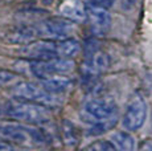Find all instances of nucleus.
Here are the masks:
<instances>
[{"instance_id": "9b49d317", "label": "nucleus", "mask_w": 152, "mask_h": 151, "mask_svg": "<svg viewBox=\"0 0 152 151\" xmlns=\"http://www.w3.org/2000/svg\"><path fill=\"white\" fill-rule=\"evenodd\" d=\"M40 81H41L42 88L45 90L53 93V94H58V93H64V92L69 90L73 85L72 80L65 77L64 74H56V76L44 78V80H40Z\"/></svg>"}, {"instance_id": "4468645a", "label": "nucleus", "mask_w": 152, "mask_h": 151, "mask_svg": "<svg viewBox=\"0 0 152 151\" xmlns=\"http://www.w3.org/2000/svg\"><path fill=\"white\" fill-rule=\"evenodd\" d=\"M111 142L118 150L131 151L135 149V138L130 134V131H115L111 135Z\"/></svg>"}, {"instance_id": "f8f14e48", "label": "nucleus", "mask_w": 152, "mask_h": 151, "mask_svg": "<svg viewBox=\"0 0 152 151\" xmlns=\"http://www.w3.org/2000/svg\"><path fill=\"white\" fill-rule=\"evenodd\" d=\"M60 13L65 19H69L72 21H83L87 19L86 8H83L75 0H68L60 7Z\"/></svg>"}, {"instance_id": "aec40b11", "label": "nucleus", "mask_w": 152, "mask_h": 151, "mask_svg": "<svg viewBox=\"0 0 152 151\" xmlns=\"http://www.w3.org/2000/svg\"><path fill=\"white\" fill-rule=\"evenodd\" d=\"M13 147L11 146L10 143H5V142H1L0 141V150H12Z\"/></svg>"}, {"instance_id": "ddd939ff", "label": "nucleus", "mask_w": 152, "mask_h": 151, "mask_svg": "<svg viewBox=\"0 0 152 151\" xmlns=\"http://www.w3.org/2000/svg\"><path fill=\"white\" fill-rule=\"evenodd\" d=\"M39 36V32H37L36 27H32V25H25V27L17 28L16 31H13L12 33L8 37V41L13 43V44H29L32 43L36 37Z\"/></svg>"}, {"instance_id": "20e7f679", "label": "nucleus", "mask_w": 152, "mask_h": 151, "mask_svg": "<svg viewBox=\"0 0 152 151\" xmlns=\"http://www.w3.org/2000/svg\"><path fill=\"white\" fill-rule=\"evenodd\" d=\"M13 95L17 100L40 103L45 107H53L60 103V100L56 97V94L45 90L42 86L28 81L17 82L13 88Z\"/></svg>"}, {"instance_id": "f257e3e1", "label": "nucleus", "mask_w": 152, "mask_h": 151, "mask_svg": "<svg viewBox=\"0 0 152 151\" xmlns=\"http://www.w3.org/2000/svg\"><path fill=\"white\" fill-rule=\"evenodd\" d=\"M81 115L89 125V134L99 135L115 126L118 105L110 97H94L83 103Z\"/></svg>"}, {"instance_id": "f03ea898", "label": "nucleus", "mask_w": 152, "mask_h": 151, "mask_svg": "<svg viewBox=\"0 0 152 151\" xmlns=\"http://www.w3.org/2000/svg\"><path fill=\"white\" fill-rule=\"evenodd\" d=\"M7 117L39 126L48 125L52 119L45 106L23 100L7 101Z\"/></svg>"}, {"instance_id": "6e6552de", "label": "nucleus", "mask_w": 152, "mask_h": 151, "mask_svg": "<svg viewBox=\"0 0 152 151\" xmlns=\"http://www.w3.org/2000/svg\"><path fill=\"white\" fill-rule=\"evenodd\" d=\"M21 54L33 60H49L60 57L58 52V40H42L37 43H29L21 49Z\"/></svg>"}, {"instance_id": "9d476101", "label": "nucleus", "mask_w": 152, "mask_h": 151, "mask_svg": "<svg viewBox=\"0 0 152 151\" xmlns=\"http://www.w3.org/2000/svg\"><path fill=\"white\" fill-rule=\"evenodd\" d=\"M110 66V59L104 52H101L97 46L86 45V59H85V72L89 76L99 74Z\"/></svg>"}, {"instance_id": "423d86ee", "label": "nucleus", "mask_w": 152, "mask_h": 151, "mask_svg": "<svg viewBox=\"0 0 152 151\" xmlns=\"http://www.w3.org/2000/svg\"><path fill=\"white\" fill-rule=\"evenodd\" d=\"M147 118V103L142 94L135 93L126 106L122 125L128 131H136L144 125Z\"/></svg>"}, {"instance_id": "2eb2a0df", "label": "nucleus", "mask_w": 152, "mask_h": 151, "mask_svg": "<svg viewBox=\"0 0 152 151\" xmlns=\"http://www.w3.org/2000/svg\"><path fill=\"white\" fill-rule=\"evenodd\" d=\"M80 49V43L72 37L65 40H58V52H60V57L62 59H72L77 56Z\"/></svg>"}, {"instance_id": "39448f33", "label": "nucleus", "mask_w": 152, "mask_h": 151, "mask_svg": "<svg viewBox=\"0 0 152 151\" xmlns=\"http://www.w3.org/2000/svg\"><path fill=\"white\" fill-rule=\"evenodd\" d=\"M29 70L40 80L56 74H66L74 69V62L70 59L56 57L49 60H32L28 62Z\"/></svg>"}, {"instance_id": "1a4fd4ad", "label": "nucleus", "mask_w": 152, "mask_h": 151, "mask_svg": "<svg viewBox=\"0 0 152 151\" xmlns=\"http://www.w3.org/2000/svg\"><path fill=\"white\" fill-rule=\"evenodd\" d=\"M87 21L90 24V29L95 36H104L111 28V15L107 8L98 5H87L86 7Z\"/></svg>"}, {"instance_id": "7ed1b4c3", "label": "nucleus", "mask_w": 152, "mask_h": 151, "mask_svg": "<svg viewBox=\"0 0 152 151\" xmlns=\"http://www.w3.org/2000/svg\"><path fill=\"white\" fill-rule=\"evenodd\" d=\"M0 138L20 146H31L34 143L40 144L46 141L42 131L17 123H0Z\"/></svg>"}, {"instance_id": "a211bd4d", "label": "nucleus", "mask_w": 152, "mask_h": 151, "mask_svg": "<svg viewBox=\"0 0 152 151\" xmlns=\"http://www.w3.org/2000/svg\"><path fill=\"white\" fill-rule=\"evenodd\" d=\"M90 4L93 5H98V7H104V8H110L114 5L115 0H87Z\"/></svg>"}, {"instance_id": "dca6fc26", "label": "nucleus", "mask_w": 152, "mask_h": 151, "mask_svg": "<svg viewBox=\"0 0 152 151\" xmlns=\"http://www.w3.org/2000/svg\"><path fill=\"white\" fill-rule=\"evenodd\" d=\"M20 82V76L10 70H0V88L11 86Z\"/></svg>"}, {"instance_id": "6ab92c4d", "label": "nucleus", "mask_w": 152, "mask_h": 151, "mask_svg": "<svg viewBox=\"0 0 152 151\" xmlns=\"http://www.w3.org/2000/svg\"><path fill=\"white\" fill-rule=\"evenodd\" d=\"M7 117V101L0 100V118Z\"/></svg>"}, {"instance_id": "0eeeda50", "label": "nucleus", "mask_w": 152, "mask_h": 151, "mask_svg": "<svg viewBox=\"0 0 152 151\" xmlns=\"http://www.w3.org/2000/svg\"><path fill=\"white\" fill-rule=\"evenodd\" d=\"M36 28L39 32V36H42L49 40H56V41L70 39L72 34H74V32L77 31L75 24H73L72 20L58 19V17L44 20Z\"/></svg>"}, {"instance_id": "f3484780", "label": "nucleus", "mask_w": 152, "mask_h": 151, "mask_svg": "<svg viewBox=\"0 0 152 151\" xmlns=\"http://www.w3.org/2000/svg\"><path fill=\"white\" fill-rule=\"evenodd\" d=\"M86 149L97 150V151H113V150H116V147L114 146V143L111 141H97L94 143L89 144Z\"/></svg>"}]
</instances>
